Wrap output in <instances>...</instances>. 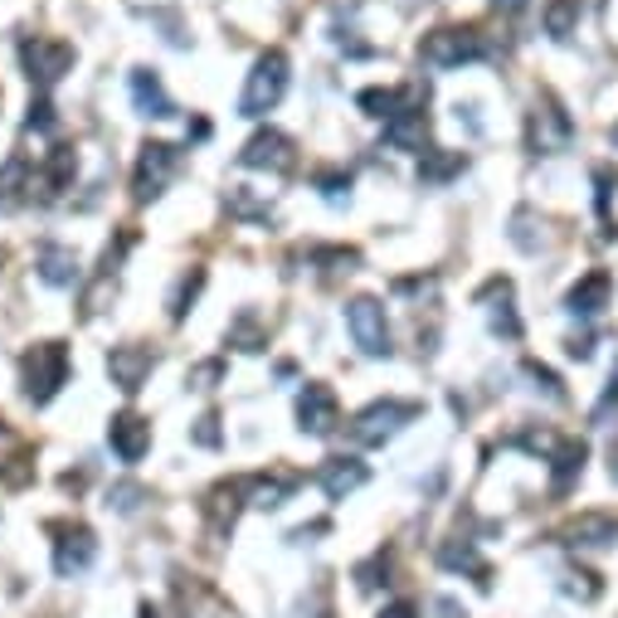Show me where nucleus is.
Returning <instances> with one entry per match:
<instances>
[{"instance_id": "21", "label": "nucleus", "mask_w": 618, "mask_h": 618, "mask_svg": "<svg viewBox=\"0 0 618 618\" xmlns=\"http://www.w3.org/2000/svg\"><path fill=\"white\" fill-rule=\"evenodd\" d=\"M297 473H283V468H273V473L263 477H249V502L254 507H283V502L297 492Z\"/></svg>"}, {"instance_id": "36", "label": "nucleus", "mask_w": 618, "mask_h": 618, "mask_svg": "<svg viewBox=\"0 0 618 618\" xmlns=\"http://www.w3.org/2000/svg\"><path fill=\"white\" fill-rule=\"evenodd\" d=\"M614 404H618V366H614V380H609V390H604V400H599V409H594V414L604 419V414H609Z\"/></svg>"}, {"instance_id": "28", "label": "nucleus", "mask_w": 618, "mask_h": 618, "mask_svg": "<svg viewBox=\"0 0 618 618\" xmlns=\"http://www.w3.org/2000/svg\"><path fill=\"white\" fill-rule=\"evenodd\" d=\"M575 20H580V0H550V10H546V30L555 40H565L570 30H575Z\"/></svg>"}, {"instance_id": "14", "label": "nucleus", "mask_w": 618, "mask_h": 618, "mask_svg": "<svg viewBox=\"0 0 618 618\" xmlns=\"http://www.w3.org/2000/svg\"><path fill=\"white\" fill-rule=\"evenodd\" d=\"M424 137H429V112L419 103H404L385 122V146H395V151H424Z\"/></svg>"}, {"instance_id": "8", "label": "nucleus", "mask_w": 618, "mask_h": 618, "mask_svg": "<svg viewBox=\"0 0 618 618\" xmlns=\"http://www.w3.org/2000/svg\"><path fill=\"white\" fill-rule=\"evenodd\" d=\"M570 137H575V127H570V117L560 112L555 98H541V103L531 108V122H526V142H531V151H565Z\"/></svg>"}, {"instance_id": "37", "label": "nucleus", "mask_w": 618, "mask_h": 618, "mask_svg": "<svg viewBox=\"0 0 618 618\" xmlns=\"http://www.w3.org/2000/svg\"><path fill=\"white\" fill-rule=\"evenodd\" d=\"M380 618H419V609H414V604H385V609H380Z\"/></svg>"}, {"instance_id": "1", "label": "nucleus", "mask_w": 618, "mask_h": 618, "mask_svg": "<svg viewBox=\"0 0 618 618\" xmlns=\"http://www.w3.org/2000/svg\"><path fill=\"white\" fill-rule=\"evenodd\" d=\"M419 59L429 69H463V64H482L492 59V40L477 25H443L434 35H424Z\"/></svg>"}, {"instance_id": "16", "label": "nucleus", "mask_w": 618, "mask_h": 618, "mask_svg": "<svg viewBox=\"0 0 618 618\" xmlns=\"http://www.w3.org/2000/svg\"><path fill=\"white\" fill-rule=\"evenodd\" d=\"M366 477H370V468L361 463V458H327V463H322V473H317L322 492H327L332 502H346L356 487H366Z\"/></svg>"}, {"instance_id": "35", "label": "nucleus", "mask_w": 618, "mask_h": 618, "mask_svg": "<svg viewBox=\"0 0 618 618\" xmlns=\"http://www.w3.org/2000/svg\"><path fill=\"white\" fill-rule=\"evenodd\" d=\"M195 443H205V448H215V443H220V414H205V419H200Z\"/></svg>"}, {"instance_id": "5", "label": "nucleus", "mask_w": 618, "mask_h": 618, "mask_svg": "<svg viewBox=\"0 0 618 618\" xmlns=\"http://www.w3.org/2000/svg\"><path fill=\"white\" fill-rule=\"evenodd\" d=\"M176 171H181V146L146 142L142 156H137V171H132V195H137L142 205L156 195H166V186L176 181Z\"/></svg>"}, {"instance_id": "20", "label": "nucleus", "mask_w": 618, "mask_h": 618, "mask_svg": "<svg viewBox=\"0 0 618 618\" xmlns=\"http://www.w3.org/2000/svg\"><path fill=\"white\" fill-rule=\"evenodd\" d=\"M609 292H614V278L609 273H589L584 283H575V292L565 297V307L575 312V317H594V312L609 307Z\"/></svg>"}, {"instance_id": "24", "label": "nucleus", "mask_w": 618, "mask_h": 618, "mask_svg": "<svg viewBox=\"0 0 618 618\" xmlns=\"http://www.w3.org/2000/svg\"><path fill=\"white\" fill-rule=\"evenodd\" d=\"M468 166V156L463 151H424V161H419V186H448L458 171Z\"/></svg>"}, {"instance_id": "2", "label": "nucleus", "mask_w": 618, "mask_h": 618, "mask_svg": "<svg viewBox=\"0 0 618 618\" xmlns=\"http://www.w3.org/2000/svg\"><path fill=\"white\" fill-rule=\"evenodd\" d=\"M20 380H25V395L35 404H49L59 395L64 385H69V346L64 341H40L25 351V361H20Z\"/></svg>"}, {"instance_id": "27", "label": "nucleus", "mask_w": 618, "mask_h": 618, "mask_svg": "<svg viewBox=\"0 0 618 618\" xmlns=\"http://www.w3.org/2000/svg\"><path fill=\"white\" fill-rule=\"evenodd\" d=\"M584 458H589V453H584V443H565L555 453V477H550V492H555V497H560V492H570V482L584 473Z\"/></svg>"}, {"instance_id": "40", "label": "nucleus", "mask_w": 618, "mask_h": 618, "mask_svg": "<svg viewBox=\"0 0 618 618\" xmlns=\"http://www.w3.org/2000/svg\"><path fill=\"white\" fill-rule=\"evenodd\" d=\"M492 5H497V10H507V15H521V10L531 5V0H492Z\"/></svg>"}, {"instance_id": "9", "label": "nucleus", "mask_w": 618, "mask_h": 618, "mask_svg": "<svg viewBox=\"0 0 618 618\" xmlns=\"http://www.w3.org/2000/svg\"><path fill=\"white\" fill-rule=\"evenodd\" d=\"M336 424H341V404H336L332 385L312 380V385L297 395V429L312 434V438H327V434H336Z\"/></svg>"}, {"instance_id": "26", "label": "nucleus", "mask_w": 618, "mask_h": 618, "mask_svg": "<svg viewBox=\"0 0 618 618\" xmlns=\"http://www.w3.org/2000/svg\"><path fill=\"white\" fill-rule=\"evenodd\" d=\"M224 341L239 346V351H263V346H268V327L254 317V312H239V317L229 322V332H224Z\"/></svg>"}, {"instance_id": "42", "label": "nucleus", "mask_w": 618, "mask_h": 618, "mask_svg": "<svg viewBox=\"0 0 618 618\" xmlns=\"http://www.w3.org/2000/svg\"><path fill=\"white\" fill-rule=\"evenodd\" d=\"M614 482H618V448H614Z\"/></svg>"}, {"instance_id": "22", "label": "nucleus", "mask_w": 618, "mask_h": 618, "mask_svg": "<svg viewBox=\"0 0 618 618\" xmlns=\"http://www.w3.org/2000/svg\"><path fill=\"white\" fill-rule=\"evenodd\" d=\"M40 278L49 288H69L74 278H78L74 249H64V244H44V249H40Z\"/></svg>"}, {"instance_id": "29", "label": "nucleus", "mask_w": 618, "mask_h": 618, "mask_svg": "<svg viewBox=\"0 0 618 618\" xmlns=\"http://www.w3.org/2000/svg\"><path fill=\"white\" fill-rule=\"evenodd\" d=\"M25 176H30V161H25V156H10V161L0 166V200H20V195H25Z\"/></svg>"}, {"instance_id": "12", "label": "nucleus", "mask_w": 618, "mask_h": 618, "mask_svg": "<svg viewBox=\"0 0 618 618\" xmlns=\"http://www.w3.org/2000/svg\"><path fill=\"white\" fill-rule=\"evenodd\" d=\"M156 370V356L146 351V346H112V356H108V375H112V385L122 390V395H137V390L146 385V375Z\"/></svg>"}, {"instance_id": "23", "label": "nucleus", "mask_w": 618, "mask_h": 618, "mask_svg": "<svg viewBox=\"0 0 618 618\" xmlns=\"http://www.w3.org/2000/svg\"><path fill=\"white\" fill-rule=\"evenodd\" d=\"M74 166H78L74 146H54V151H49V161H44V176H40V190H44V200L64 195V186L74 181Z\"/></svg>"}, {"instance_id": "7", "label": "nucleus", "mask_w": 618, "mask_h": 618, "mask_svg": "<svg viewBox=\"0 0 618 618\" xmlns=\"http://www.w3.org/2000/svg\"><path fill=\"white\" fill-rule=\"evenodd\" d=\"M346 327H351V341L361 346L366 356H390V322H385V307L375 297H351L346 302Z\"/></svg>"}, {"instance_id": "33", "label": "nucleus", "mask_w": 618, "mask_h": 618, "mask_svg": "<svg viewBox=\"0 0 618 618\" xmlns=\"http://www.w3.org/2000/svg\"><path fill=\"white\" fill-rule=\"evenodd\" d=\"M220 375H224V361H205V366L190 370V385H195V390H215Z\"/></svg>"}, {"instance_id": "15", "label": "nucleus", "mask_w": 618, "mask_h": 618, "mask_svg": "<svg viewBox=\"0 0 618 618\" xmlns=\"http://www.w3.org/2000/svg\"><path fill=\"white\" fill-rule=\"evenodd\" d=\"M249 502V477H234V482H220L215 492L205 497V516H210V531L224 536L234 526V516H239V507Z\"/></svg>"}, {"instance_id": "11", "label": "nucleus", "mask_w": 618, "mask_h": 618, "mask_svg": "<svg viewBox=\"0 0 618 618\" xmlns=\"http://www.w3.org/2000/svg\"><path fill=\"white\" fill-rule=\"evenodd\" d=\"M54 570H59L64 580L69 575H83L88 565H93V555H98V541H93V531L88 526H54Z\"/></svg>"}, {"instance_id": "34", "label": "nucleus", "mask_w": 618, "mask_h": 618, "mask_svg": "<svg viewBox=\"0 0 618 618\" xmlns=\"http://www.w3.org/2000/svg\"><path fill=\"white\" fill-rule=\"evenodd\" d=\"M25 127H30V132H54V108L44 103V98H40V103H30V117H25Z\"/></svg>"}, {"instance_id": "6", "label": "nucleus", "mask_w": 618, "mask_h": 618, "mask_svg": "<svg viewBox=\"0 0 618 618\" xmlns=\"http://www.w3.org/2000/svg\"><path fill=\"white\" fill-rule=\"evenodd\" d=\"M20 64H25V74L35 88H54L74 69V44L49 40V35H30L25 44H20Z\"/></svg>"}, {"instance_id": "19", "label": "nucleus", "mask_w": 618, "mask_h": 618, "mask_svg": "<svg viewBox=\"0 0 618 618\" xmlns=\"http://www.w3.org/2000/svg\"><path fill=\"white\" fill-rule=\"evenodd\" d=\"M132 103H137L142 117H176L171 93H166L161 78H156L151 69H137V74H132Z\"/></svg>"}, {"instance_id": "18", "label": "nucleus", "mask_w": 618, "mask_h": 618, "mask_svg": "<svg viewBox=\"0 0 618 618\" xmlns=\"http://www.w3.org/2000/svg\"><path fill=\"white\" fill-rule=\"evenodd\" d=\"M560 536H565V546H614L618 541V516H609V512H584Z\"/></svg>"}, {"instance_id": "30", "label": "nucleus", "mask_w": 618, "mask_h": 618, "mask_svg": "<svg viewBox=\"0 0 618 618\" xmlns=\"http://www.w3.org/2000/svg\"><path fill=\"white\" fill-rule=\"evenodd\" d=\"M200 288H205V273H190V278H181V288H176V297H171V317L176 322H186V312H190V302L200 297Z\"/></svg>"}, {"instance_id": "38", "label": "nucleus", "mask_w": 618, "mask_h": 618, "mask_svg": "<svg viewBox=\"0 0 618 618\" xmlns=\"http://www.w3.org/2000/svg\"><path fill=\"white\" fill-rule=\"evenodd\" d=\"M137 497H142L137 487H117V492H112V502H117L122 512H132V507H137Z\"/></svg>"}, {"instance_id": "13", "label": "nucleus", "mask_w": 618, "mask_h": 618, "mask_svg": "<svg viewBox=\"0 0 618 618\" xmlns=\"http://www.w3.org/2000/svg\"><path fill=\"white\" fill-rule=\"evenodd\" d=\"M108 443H112V453H117L127 468H132V463H142L146 448H151V424H146L142 414H132V409L112 414V424H108Z\"/></svg>"}, {"instance_id": "32", "label": "nucleus", "mask_w": 618, "mask_h": 618, "mask_svg": "<svg viewBox=\"0 0 618 618\" xmlns=\"http://www.w3.org/2000/svg\"><path fill=\"white\" fill-rule=\"evenodd\" d=\"M526 375H531V380H536V390H546V395H550V400H565V390H560V380H555V375H550V370H546V366H536V361H526Z\"/></svg>"}, {"instance_id": "4", "label": "nucleus", "mask_w": 618, "mask_h": 618, "mask_svg": "<svg viewBox=\"0 0 618 618\" xmlns=\"http://www.w3.org/2000/svg\"><path fill=\"white\" fill-rule=\"evenodd\" d=\"M419 419V404L414 400H375L370 409H361L351 419V438L361 448H380L385 438H395L404 424H414Z\"/></svg>"}, {"instance_id": "31", "label": "nucleus", "mask_w": 618, "mask_h": 618, "mask_svg": "<svg viewBox=\"0 0 618 618\" xmlns=\"http://www.w3.org/2000/svg\"><path fill=\"white\" fill-rule=\"evenodd\" d=\"M317 186H322V195H327V200H346V195H351V176H346V171H322Z\"/></svg>"}, {"instance_id": "3", "label": "nucleus", "mask_w": 618, "mask_h": 618, "mask_svg": "<svg viewBox=\"0 0 618 618\" xmlns=\"http://www.w3.org/2000/svg\"><path fill=\"white\" fill-rule=\"evenodd\" d=\"M288 93V54L283 49H268L263 59L254 64L249 83L239 93V117H268Z\"/></svg>"}, {"instance_id": "41", "label": "nucleus", "mask_w": 618, "mask_h": 618, "mask_svg": "<svg viewBox=\"0 0 618 618\" xmlns=\"http://www.w3.org/2000/svg\"><path fill=\"white\" fill-rule=\"evenodd\" d=\"M142 618H166L161 609H151V604H142Z\"/></svg>"}, {"instance_id": "39", "label": "nucleus", "mask_w": 618, "mask_h": 618, "mask_svg": "<svg viewBox=\"0 0 618 618\" xmlns=\"http://www.w3.org/2000/svg\"><path fill=\"white\" fill-rule=\"evenodd\" d=\"M434 609H438V618H463V604H453V599H434Z\"/></svg>"}, {"instance_id": "17", "label": "nucleus", "mask_w": 618, "mask_h": 618, "mask_svg": "<svg viewBox=\"0 0 618 618\" xmlns=\"http://www.w3.org/2000/svg\"><path fill=\"white\" fill-rule=\"evenodd\" d=\"M0 477L10 482V487H25L30 477H35V463H30V443L20 438L10 424H0Z\"/></svg>"}, {"instance_id": "10", "label": "nucleus", "mask_w": 618, "mask_h": 618, "mask_svg": "<svg viewBox=\"0 0 618 618\" xmlns=\"http://www.w3.org/2000/svg\"><path fill=\"white\" fill-rule=\"evenodd\" d=\"M239 166H254V171H292L297 166V151H292V142L283 137V132H254L249 137V146L239 151Z\"/></svg>"}, {"instance_id": "25", "label": "nucleus", "mask_w": 618, "mask_h": 618, "mask_svg": "<svg viewBox=\"0 0 618 618\" xmlns=\"http://www.w3.org/2000/svg\"><path fill=\"white\" fill-rule=\"evenodd\" d=\"M438 560H443V570H468V575H477V584H492L487 580V565H482V555H477V546L468 541H448L443 550H438Z\"/></svg>"}]
</instances>
